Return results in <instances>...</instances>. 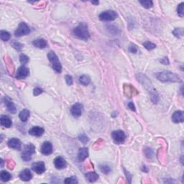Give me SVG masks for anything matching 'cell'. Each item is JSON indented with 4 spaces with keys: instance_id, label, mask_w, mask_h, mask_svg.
Here are the masks:
<instances>
[{
    "instance_id": "cell-1",
    "label": "cell",
    "mask_w": 184,
    "mask_h": 184,
    "mask_svg": "<svg viewBox=\"0 0 184 184\" xmlns=\"http://www.w3.org/2000/svg\"><path fill=\"white\" fill-rule=\"evenodd\" d=\"M155 76L161 82H171V83L182 82L181 78L178 76V74L170 71H162L156 73L155 74Z\"/></svg>"
},
{
    "instance_id": "cell-2",
    "label": "cell",
    "mask_w": 184,
    "mask_h": 184,
    "mask_svg": "<svg viewBox=\"0 0 184 184\" xmlns=\"http://www.w3.org/2000/svg\"><path fill=\"white\" fill-rule=\"evenodd\" d=\"M73 34L75 37L82 40H88L90 38V34L88 30V25L85 22H81L77 27L73 30Z\"/></svg>"
},
{
    "instance_id": "cell-3",
    "label": "cell",
    "mask_w": 184,
    "mask_h": 184,
    "mask_svg": "<svg viewBox=\"0 0 184 184\" xmlns=\"http://www.w3.org/2000/svg\"><path fill=\"white\" fill-rule=\"evenodd\" d=\"M139 80H140V81L143 83V86L145 87V88L148 90L149 93H150L152 101H153L154 104H157L158 99H159L158 95L155 90L153 88V85L151 84V82L150 81L149 79L147 78L145 75H142L141 77L139 78Z\"/></svg>"
},
{
    "instance_id": "cell-4",
    "label": "cell",
    "mask_w": 184,
    "mask_h": 184,
    "mask_svg": "<svg viewBox=\"0 0 184 184\" xmlns=\"http://www.w3.org/2000/svg\"><path fill=\"white\" fill-rule=\"evenodd\" d=\"M48 58L51 62L53 68L57 73H61L62 71V66H61L57 55L53 51H50L48 54Z\"/></svg>"
},
{
    "instance_id": "cell-5",
    "label": "cell",
    "mask_w": 184,
    "mask_h": 184,
    "mask_svg": "<svg viewBox=\"0 0 184 184\" xmlns=\"http://www.w3.org/2000/svg\"><path fill=\"white\" fill-rule=\"evenodd\" d=\"M35 147L33 144L30 143L25 145L24 151L22 153V159L25 162L30 161L32 159V155L35 153Z\"/></svg>"
},
{
    "instance_id": "cell-6",
    "label": "cell",
    "mask_w": 184,
    "mask_h": 184,
    "mask_svg": "<svg viewBox=\"0 0 184 184\" xmlns=\"http://www.w3.org/2000/svg\"><path fill=\"white\" fill-rule=\"evenodd\" d=\"M117 17H118V14L114 10H106L101 12L99 16L100 20L101 21H105V22L114 20L117 18Z\"/></svg>"
},
{
    "instance_id": "cell-7",
    "label": "cell",
    "mask_w": 184,
    "mask_h": 184,
    "mask_svg": "<svg viewBox=\"0 0 184 184\" xmlns=\"http://www.w3.org/2000/svg\"><path fill=\"white\" fill-rule=\"evenodd\" d=\"M30 33V28L25 22H21L16 30L14 35L16 37H21L28 35Z\"/></svg>"
},
{
    "instance_id": "cell-8",
    "label": "cell",
    "mask_w": 184,
    "mask_h": 184,
    "mask_svg": "<svg viewBox=\"0 0 184 184\" xmlns=\"http://www.w3.org/2000/svg\"><path fill=\"white\" fill-rule=\"evenodd\" d=\"M112 138L114 143L117 144H122L125 141L126 135L125 132L122 130H116L112 133Z\"/></svg>"
},
{
    "instance_id": "cell-9",
    "label": "cell",
    "mask_w": 184,
    "mask_h": 184,
    "mask_svg": "<svg viewBox=\"0 0 184 184\" xmlns=\"http://www.w3.org/2000/svg\"><path fill=\"white\" fill-rule=\"evenodd\" d=\"M29 73H30V71L27 68V67H25V66H20L18 69H17V73H16V78L21 80V79H24L27 78L28 76Z\"/></svg>"
},
{
    "instance_id": "cell-10",
    "label": "cell",
    "mask_w": 184,
    "mask_h": 184,
    "mask_svg": "<svg viewBox=\"0 0 184 184\" xmlns=\"http://www.w3.org/2000/svg\"><path fill=\"white\" fill-rule=\"evenodd\" d=\"M53 147L52 143H50V142L46 141L41 146V149H40V151H41V153L43 155H49L51 153H53Z\"/></svg>"
},
{
    "instance_id": "cell-11",
    "label": "cell",
    "mask_w": 184,
    "mask_h": 184,
    "mask_svg": "<svg viewBox=\"0 0 184 184\" xmlns=\"http://www.w3.org/2000/svg\"><path fill=\"white\" fill-rule=\"evenodd\" d=\"M82 111H83V105L80 103H76L72 106L71 109V112L73 117H78L81 115Z\"/></svg>"
},
{
    "instance_id": "cell-12",
    "label": "cell",
    "mask_w": 184,
    "mask_h": 184,
    "mask_svg": "<svg viewBox=\"0 0 184 184\" xmlns=\"http://www.w3.org/2000/svg\"><path fill=\"white\" fill-rule=\"evenodd\" d=\"M32 168L36 173L42 174L46 171V165H45L44 162L39 161V162L33 163L32 165Z\"/></svg>"
},
{
    "instance_id": "cell-13",
    "label": "cell",
    "mask_w": 184,
    "mask_h": 184,
    "mask_svg": "<svg viewBox=\"0 0 184 184\" xmlns=\"http://www.w3.org/2000/svg\"><path fill=\"white\" fill-rule=\"evenodd\" d=\"M8 146L12 149L17 150H20L21 149V142L19 139L17 138H12L8 141L7 143Z\"/></svg>"
},
{
    "instance_id": "cell-14",
    "label": "cell",
    "mask_w": 184,
    "mask_h": 184,
    "mask_svg": "<svg viewBox=\"0 0 184 184\" xmlns=\"http://www.w3.org/2000/svg\"><path fill=\"white\" fill-rule=\"evenodd\" d=\"M172 120L175 123H181L184 121V114L182 111H176L173 114Z\"/></svg>"
},
{
    "instance_id": "cell-15",
    "label": "cell",
    "mask_w": 184,
    "mask_h": 184,
    "mask_svg": "<svg viewBox=\"0 0 184 184\" xmlns=\"http://www.w3.org/2000/svg\"><path fill=\"white\" fill-rule=\"evenodd\" d=\"M44 132V129L38 126H35L29 130V134L35 137H40L43 135Z\"/></svg>"
},
{
    "instance_id": "cell-16",
    "label": "cell",
    "mask_w": 184,
    "mask_h": 184,
    "mask_svg": "<svg viewBox=\"0 0 184 184\" xmlns=\"http://www.w3.org/2000/svg\"><path fill=\"white\" fill-rule=\"evenodd\" d=\"M32 43L34 46L40 49H43L48 47V42L43 38H38V39L33 40Z\"/></svg>"
},
{
    "instance_id": "cell-17",
    "label": "cell",
    "mask_w": 184,
    "mask_h": 184,
    "mask_svg": "<svg viewBox=\"0 0 184 184\" xmlns=\"http://www.w3.org/2000/svg\"><path fill=\"white\" fill-rule=\"evenodd\" d=\"M54 165L57 169H63L66 167V161L63 158L57 157L54 160Z\"/></svg>"
},
{
    "instance_id": "cell-18",
    "label": "cell",
    "mask_w": 184,
    "mask_h": 184,
    "mask_svg": "<svg viewBox=\"0 0 184 184\" xmlns=\"http://www.w3.org/2000/svg\"><path fill=\"white\" fill-rule=\"evenodd\" d=\"M4 103H5V105L7 108V110L10 113H12V114H15L16 112H17V109H16L14 103L11 101V99L9 97L6 96L4 98Z\"/></svg>"
},
{
    "instance_id": "cell-19",
    "label": "cell",
    "mask_w": 184,
    "mask_h": 184,
    "mask_svg": "<svg viewBox=\"0 0 184 184\" xmlns=\"http://www.w3.org/2000/svg\"><path fill=\"white\" fill-rule=\"evenodd\" d=\"M20 178L21 180H23V181H29L33 178V175H32L31 172L29 169H25L20 173Z\"/></svg>"
},
{
    "instance_id": "cell-20",
    "label": "cell",
    "mask_w": 184,
    "mask_h": 184,
    "mask_svg": "<svg viewBox=\"0 0 184 184\" xmlns=\"http://www.w3.org/2000/svg\"><path fill=\"white\" fill-rule=\"evenodd\" d=\"M0 122H1V125L7 128H9L12 127V122L11 119L9 117L6 115H2L0 118Z\"/></svg>"
},
{
    "instance_id": "cell-21",
    "label": "cell",
    "mask_w": 184,
    "mask_h": 184,
    "mask_svg": "<svg viewBox=\"0 0 184 184\" xmlns=\"http://www.w3.org/2000/svg\"><path fill=\"white\" fill-rule=\"evenodd\" d=\"M88 156V149L86 148H80L78 154V160L79 161H83Z\"/></svg>"
},
{
    "instance_id": "cell-22",
    "label": "cell",
    "mask_w": 184,
    "mask_h": 184,
    "mask_svg": "<svg viewBox=\"0 0 184 184\" xmlns=\"http://www.w3.org/2000/svg\"><path fill=\"white\" fill-rule=\"evenodd\" d=\"M86 178L88 180L90 183H93V182L96 181L99 178V175L95 172H88L86 173L85 175Z\"/></svg>"
},
{
    "instance_id": "cell-23",
    "label": "cell",
    "mask_w": 184,
    "mask_h": 184,
    "mask_svg": "<svg viewBox=\"0 0 184 184\" xmlns=\"http://www.w3.org/2000/svg\"><path fill=\"white\" fill-rule=\"evenodd\" d=\"M0 178L3 182H7L12 179V175L6 170H1L0 173Z\"/></svg>"
},
{
    "instance_id": "cell-24",
    "label": "cell",
    "mask_w": 184,
    "mask_h": 184,
    "mask_svg": "<svg viewBox=\"0 0 184 184\" xmlns=\"http://www.w3.org/2000/svg\"><path fill=\"white\" fill-rule=\"evenodd\" d=\"M78 81L83 86H88L90 83V82H91V78L89 77V76L83 74V75L79 77Z\"/></svg>"
},
{
    "instance_id": "cell-25",
    "label": "cell",
    "mask_w": 184,
    "mask_h": 184,
    "mask_svg": "<svg viewBox=\"0 0 184 184\" xmlns=\"http://www.w3.org/2000/svg\"><path fill=\"white\" fill-rule=\"evenodd\" d=\"M29 117H30V112H29V110H27V109H26L21 111L20 114H19V117H20L21 121H22V122H27V120L28 119Z\"/></svg>"
},
{
    "instance_id": "cell-26",
    "label": "cell",
    "mask_w": 184,
    "mask_h": 184,
    "mask_svg": "<svg viewBox=\"0 0 184 184\" xmlns=\"http://www.w3.org/2000/svg\"><path fill=\"white\" fill-rule=\"evenodd\" d=\"M106 29H107L109 33H112L113 35H117V34H118L119 32L118 28L116 26H114V25H108L107 26H106Z\"/></svg>"
},
{
    "instance_id": "cell-27",
    "label": "cell",
    "mask_w": 184,
    "mask_h": 184,
    "mask_svg": "<svg viewBox=\"0 0 184 184\" xmlns=\"http://www.w3.org/2000/svg\"><path fill=\"white\" fill-rule=\"evenodd\" d=\"M0 36H1V40H3V41H8L10 39V34L7 31H4V30H1Z\"/></svg>"
},
{
    "instance_id": "cell-28",
    "label": "cell",
    "mask_w": 184,
    "mask_h": 184,
    "mask_svg": "<svg viewBox=\"0 0 184 184\" xmlns=\"http://www.w3.org/2000/svg\"><path fill=\"white\" fill-rule=\"evenodd\" d=\"M173 34L178 38H180L183 35V30L182 28H175L173 31Z\"/></svg>"
},
{
    "instance_id": "cell-29",
    "label": "cell",
    "mask_w": 184,
    "mask_h": 184,
    "mask_svg": "<svg viewBox=\"0 0 184 184\" xmlns=\"http://www.w3.org/2000/svg\"><path fill=\"white\" fill-rule=\"evenodd\" d=\"M99 169L104 174H108L111 172V168L107 165H101L99 166Z\"/></svg>"
},
{
    "instance_id": "cell-30",
    "label": "cell",
    "mask_w": 184,
    "mask_h": 184,
    "mask_svg": "<svg viewBox=\"0 0 184 184\" xmlns=\"http://www.w3.org/2000/svg\"><path fill=\"white\" fill-rule=\"evenodd\" d=\"M143 46H144L145 48H146L147 50H148V51H151V50L155 49V48H156L155 44H154V43H151V42H149V41H147L143 43Z\"/></svg>"
},
{
    "instance_id": "cell-31",
    "label": "cell",
    "mask_w": 184,
    "mask_h": 184,
    "mask_svg": "<svg viewBox=\"0 0 184 184\" xmlns=\"http://www.w3.org/2000/svg\"><path fill=\"white\" fill-rule=\"evenodd\" d=\"M145 154L146 157L149 159H152L154 157V152L150 148H146L145 150Z\"/></svg>"
},
{
    "instance_id": "cell-32",
    "label": "cell",
    "mask_w": 184,
    "mask_h": 184,
    "mask_svg": "<svg viewBox=\"0 0 184 184\" xmlns=\"http://www.w3.org/2000/svg\"><path fill=\"white\" fill-rule=\"evenodd\" d=\"M140 3L146 9H149L153 7V3L152 1H149V0H146V1H140Z\"/></svg>"
},
{
    "instance_id": "cell-33",
    "label": "cell",
    "mask_w": 184,
    "mask_h": 184,
    "mask_svg": "<svg viewBox=\"0 0 184 184\" xmlns=\"http://www.w3.org/2000/svg\"><path fill=\"white\" fill-rule=\"evenodd\" d=\"M64 183L66 184H72V183H78L76 178L75 176H72L70 178H66L64 180Z\"/></svg>"
},
{
    "instance_id": "cell-34",
    "label": "cell",
    "mask_w": 184,
    "mask_h": 184,
    "mask_svg": "<svg viewBox=\"0 0 184 184\" xmlns=\"http://www.w3.org/2000/svg\"><path fill=\"white\" fill-rule=\"evenodd\" d=\"M177 11H178V15L180 16V17H183V14H184V3L183 2L180 3V4H179L178 7Z\"/></svg>"
},
{
    "instance_id": "cell-35",
    "label": "cell",
    "mask_w": 184,
    "mask_h": 184,
    "mask_svg": "<svg viewBox=\"0 0 184 184\" xmlns=\"http://www.w3.org/2000/svg\"><path fill=\"white\" fill-rule=\"evenodd\" d=\"M78 140L81 142L83 144H86L88 142V138L85 134H81V135H78Z\"/></svg>"
},
{
    "instance_id": "cell-36",
    "label": "cell",
    "mask_w": 184,
    "mask_h": 184,
    "mask_svg": "<svg viewBox=\"0 0 184 184\" xmlns=\"http://www.w3.org/2000/svg\"><path fill=\"white\" fill-rule=\"evenodd\" d=\"M20 61L21 63L22 64H27L29 62V58L27 57L26 55L22 54L20 56Z\"/></svg>"
},
{
    "instance_id": "cell-37",
    "label": "cell",
    "mask_w": 184,
    "mask_h": 184,
    "mask_svg": "<svg viewBox=\"0 0 184 184\" xmlns=\"http://www.w3.org/2000/svg\"><path fill=\"white\" fill-rule=\"evenodd\" d=\"M11 45H12V46L13 47L14 49L17 50V51H21V49L22 48V46H23L21 43L15 41L12 42V43H11Z\"/></svg>"
},
{
    "instance_id": "cell-38",
    "label": "cell",
    "mask_w": 184,
    "mask_h": 184,
    "mask_svg": "<svg viewBox=\"0 0 184 184\" xmlns=\"http://www.w3.org/2000/svg\"><path fill=\"white\" fill-rule=\"evenodd\" d=\"M129 51L132 53H137L138 52V48L137 46H135V44H131L130 46H129L128 48Z\"/></svg>"
},
{
    "instance_id": "cell-39",
    "label": "cell",
    "mask_w": 184,
    "mask_h": 184,
    "mask_svg": "<svg viewBox=\"0 0 184 184\" xmlns=\"http://www.w3.org/2000/svg\"><path fill=\"white\" fill-rule=\"evenodd\" d=\"M65 79H66V83H67V85L71 86L73 84V78H72L71 76L66 75L65 77Z\"/></svg>"
},
{
    "instance_id": "cell-40",
    "label": "cell",
    "mask_w": 184,
    "mask_h": 184,
    "mask_svg": "<svg viewBox=\"0 0 184 184\" xmlns=\"http://www.w3.org/2000/svg\"><path fill=\"white\" fill-rule=\"evenodd\" d=\"M43 89L40 88H35V89L33 90V94L35 95V96H38V95H40V93H43Z\"/></svg>"
},
{
    "instance_id": "cell-41",
    "label": "cell",
    "mask_w": 184,
    "mask_h": 184,
    "mask_svg": "<svg viewBox=\"0 0 184 184\" xmlns=\"http://www.w3.org/2000/svg\"><path fill=\"white\" fill-rule=\"evenodd\" d=\"M160 62L161 63L164 64V65H168L169 64L168 58L167 57H164L163 59L160 60Z\"/></svg>"
},
{
    "instance_id": "cell-42",
    "label": "cell",
    "mask_w": 184,
    "mask_h": 184,
    "mask_svg": "<svg viewBox=\"0 0 184 184\" xmlns=\"http://www.w3.org/2000/svg\"><path fill=\"white\" fill-rule=\"evenodd\" d=\"M128 107L132 111H135V106L134 105V104L132 102H130L128 104Z\"/></svg>"
},
{
    "instance_id": "cell-43",
    "label": "cell",
    "mask_w": 184,
    "mask_h": 184,
    "mask_svg": "<svg viewBox=\"0 0 184 184\" xmlns=\"http://www.w3.org/2000/svg\"><path fill=\"white\" fill-rule=\"evenodd\" d=\"M0 162H1V167H3V165H4V160L2 159H0Z\"/></svg>"
},
{
    "instance_id": "cell-44",
    "label": "cell",
    "mask_w": 184,
    "mask_h": 184,
    "mask_svg": "<svg viewBox=\"0 0 184 184\" xmlns=\"http://www.w3.org/2000/svg\"><path fill=\"white\" fill-rule=\"evenodd\" d=\"M92 4H99V1H91Z\"/></svg>"
}]
</instances>
